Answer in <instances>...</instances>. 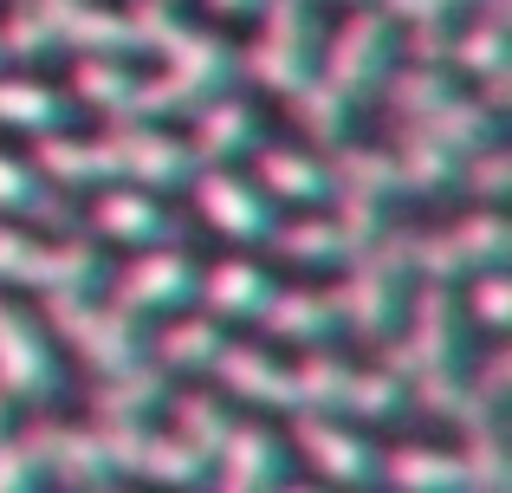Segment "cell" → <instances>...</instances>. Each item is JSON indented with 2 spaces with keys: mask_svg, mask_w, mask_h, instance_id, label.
I'll return each mask as SVG.
<instances>
[{
  "mask_svg": "<svg viewBox=\"0 0 512 493\" xmlns=\"http://www.w3.org/2000/svg\"><path fill=\"white\" fill-rule=\"evenodd\" d=\"M253 130H260V117H253L247 98H214V104H201V117H195L188 156H195V169L234 163L240 150H253Z\"/></svg>",
  "mask_w": 512,
  "mask_h": 493,
  "instance_id": "20",
  "label": "cell"
},
{
  "mask_svg": "<svg viewBox=\"0 0 512 493\" xmlns=\"http://www.w3.org/2000/svg\"><path fill=\"white\" fill-rule=\"evenodd\" d=\"M448 325H454L448 292L422 286L409 299V344H415V370H422V377H441V370H448Z\"/></svg>",
  "mask_w": 512,
  "mask_h": 493,
  "instance_id": "24",
  "label": "cell"
},
{
  "mask_svg": "<svg viewBox=\"0 0 512 493\" xmlns=\"http://www.w3.org/2000/svg\"><path fill=\"white\" fill-rule=\"evenodd\" d=\"M266 247H273L279 260L305 266V273H318V266H344V260H357V247L344 241V228H338L331 215H318V208H312V221H279Z\"/></svg>",
  "mask_w": 512,
  "mask_h": 493,
  "instance_id": "22",
  "label": "cell"
},
{
  "mask_svg": "<svg viewBox=\"0 0 512 493\" xmlns=\"http://www.w3.org/2000/svg\"><path fill=\"white\" fill-rule=\"evenodd\" d=\"M98 493H137V487H124V481H111V487H98Z\"/></svg>",
  "mask_w": 512,
  "mask_h": 493,
  "instance_id": "34",
  "label": "cell"
},
{
  "mask_svg": "<svg viewBox=\"0 0 512 493\" xmlns=\"http://www.w3.org/2000/svg\"><path fill=\"white\" fill-rule=\"evenodd\" d=\"M253 182L273 195V208H286V202L292 208H325L331 195H338L331 169L318 163V156H305V150H286V143L253 150Z\"/></svg>",
  "mask_w": 512,
  "mask_h": 493,
  "instance_id": "13",
  "label": "cell"
},
{
  "mask_svg": "<svg viewBox=\"0 0 512 493\" xmlns=\"http://www.w3.org/2000/svg\"><path fill=\"white\" fill-rule=\"evenodd\" d=\"M221 344H227V325H221V318H208L201 305H188V312L156 318V344H150V357L169 370V377H188V370H214Z\"/></svg>",
  "mask_w": 512,
  "mask_h": 493,
  "instance_id": "15",
  "label": "cell"
},
{
  "mask_svg": "<svg viewBox=\"0 0 512 493\" xmlns=\"http://www.w3.org/2000/svg\"><path fill=\"white\" fill-rule=\"evenodd\" d=\"M59 390H65V364H59L46 318L0 299V396L13 409H33V403H52Z\"/></svg>",
  "mask_w": 512,
  "mask_h": 493,
  "instance_id": "3",
  "label": "cell"
},
{
  "mask_svg": "<svg viewBox=\"0 0 512 493\" xmlns=\"http://www.w3.org/2000/svg\"><path fill=\"white\" fill-rule=\"evenodd\" d=\"M214 377H221V390L253 396V403H273V409L292 403V377H286V370H279L266 351H253V344H221V357H214Z\"/></svg>",
  "mask_w": 512,
  "mask_h": 493,
  "instance_id": "23",
  "label": "cell"
},
{
  "mask_svg": "<svg viewBox=\"0 0 512 493\" xmlns=\"http://www.w3.org/2000/svg\"><path fill=\"white\" fill-rule=\"evenodd\" d=\"M169 416H175V435H182V442H195L201 455H214V442H221L227 435V409H221V396H169Z\"/></svg>",
  "mask_w": 512,
  "mask_h": 493,
  "instance_id": "29",
  "label": "cell"
},
{
  "mask_svg": "<svg viewBox=\"0 0 512 493\" xmlns=\"http://www.w3.org/2000/svg\"><path fill=\"white\" fill-rule=\"evenodd\" d=\"M273 493H331V487H325V481H292V474H286Z\"/></svg>",
  "mask_w": 512,
  "mask_h": 493,
  "instance_id": "33",
  "label": "cell"
},
{
  "mask_svg": "<svg viewBox=\"0 0 512 493\" xmlns=\"http://www.w3.org/2000/svg\"><path fill=\"white\" fill-rule=\"evenodd\" d=\"M0 493H46V429L0 435Z\"/></svg>",
  "mask_w": 512,
  "mask_h": 493,
  "instance_id": "25",
  "label": "cell"
},
{
  "mask_svg": "<svg viewBox=\"0 0 512 493\" xmlns=\"http://www.w3.org/2000/svg\"><path fill=\"white\" fill-rule=\"evenodd\" d=\"M0 286H26V292H98L104 286V260L78 241H39L20 221H0Z\"/></svg>",
  "mask_w": 512,
  "mask_h": 493,
  "instance_id": "2",
  "label": "cell"
},
{
  "mask_svg": "<svg viewBox=\"0 0 512 493\" xmlns=\"http://www.w3.org/2000/svg\"><path fill=\"white\" fill-rule=\"evenodd\" d=\"M273 286L279 279L266 273L253 253H221V260H208L201 266V279H195V305L208 318H221V325H247V318H260L266 312V299H273Z\"/></svg>",
  "mask_w": 512,
  "mask_h": 493,
  "instance_id": "8",
  "label": "cell"
},
{
  "mask_svg": "<svg viewBox=\"0 0 512 493\" xmlns=\"http://www.w3.org/2000/svg\"><path fill=\"white\" fill-rule=\"evenodd\" d=\"M454 98V78L441 72V59H415V65H402L396 72V91H389V111L396 117H428L435 104H448Z\"/></svg>",
  "mask_w": 512,
  "mask_h": 493,
  "instance_id": "27",
  "label": "cell"
},
{
  "mask_svg": "<svg viewBox=\"0 0 512 493\" xmlns=\"http://www.w3.org/2000/svg\"><path fill=\"white\" fill-rule=\"evenodd\" d=\"M163 403H169V370L156 364V357H137V364L98 377V390H91V422H104V429H150V416Z\"/></svg>",
  "mask_w": 512,
  "mask_h": 493,
  "instance_id": "11",
  "label": "cell"
},
{
  "mask_svg": "<svg viewBox=\"0 0 512 493\" xmlns=\"http://www.w3.org/2000/svg\"><path fill=\"white\" fill-rule=\"evenodd\" d=\"M46 331H52V344H65V351L85 357L98 377L150 357L143 318H130L124 305L98 299V292H59V299H46Z\"/></svg>",
  "mask_w": 512,
  "mask_h": 493,
  "instance_id": "1",
  "label": "cell"
},
{
  "mask_svg": "<svg viewBox=\"0 0 512 493\" xmlns=\"http://www.w3.org/2000/svg\"><path fill=\"white\" fill-rule=\"evenodd\" d=\"M266 338H292L305 344V351H318V344L338 331V292H318V286H273V299H266L260 312Z\"/></svg>",
  "mask_w": 512,
  "mask_h": 493,
  "instance_id": "17",
  "label": "cell"
},
{
  "mask_svg": "<svg viewBox=\"0 0 512 493\" xmlns=\"http://www.w3.org/2000/svg\"><path fill=\"white\" fill-rule=\"evenodd\" d=\"M195 279H201V260L182 241L137 247L111 279V305H124L130 318H169L195 305Z\"/></svg>",
  "mask_w": 512,
  "mask_h": 493,
  "instance_id": "5",
  "label": "cell"
},
{
  "mask_svg": "<svg viewBox=\"0 0 512 493\" xmlns=\"http://www.w3.org/2000/svg\"><path fill=\"white\" fill-rule=\"evenodd\" d=\"M188 182H195V215H201L208 234H221L227 247H266L273 241L279 208H273V195H266L253 176H240L234 163H208Z\"/></svg>",
  "mask_w": 512,
  "mask_h": 493,
  "instance_id": "4",
  "label": "cell"
},
{
  "mask_svg": "<svg viewBox=\"0 0 512 493\" xmlns=\"http://www.w3.org/2000/svg\"><path fill=\"white\" fill-rule=\"evenodd\" d=\"M72 117V98L46 78L7 72L0 78V130H26V137H52V130Z\"/></svg>",
  "mask_w": 512,
  "mask_h": 493,
  "instance_id": "21",
  "label": "cell"
},
{
  "mask_svg": "<svg viewBox=\"0 0 512 493\" xmlns=\"http://www.w3.org/2000/svg\"><path fill=\"white\" fill-rule=\"evenodd\" d=\"M143 85H150V78L130 72L124 52H78V65H72L78 104L104 111L111 124H130V117H143Z\"/></svg>",
  "mask_w": 512,
  "mask_h": 493,
  "instance_id": "14",
  "label": "cell"
},
{
  "mask_svg": "<svg viewBox=\"0 0 512 493\" xmlns=\"http://www.w3.org/2000/svg\"><path fill=\"white\" fill-rule=\"evenodd\" d=\"M299 455L312 461V474L325 487H370L376 481V448L357 435V422L331 416V409L299 422Z\"/></svg>",
  "mask_w": 512,
  "mask_h": 493,
  "instance_id": "9",
  "label": "cell"
},
{
  "mask_svg": "<svg viewBox=\"0 0 512 493\" xmlns=\"http://www.w3.org/2000/svg\"><path fill=\"white\" fill-rule=\"evenodd\" d=\"M338 318H350V325L357 331H383L389 318L402 312V299H409V292H402V279H396V260H363L357 253V273H350V286L338 292Z\"/></svg>",
  "mask_w": 512,
  "mask_h": 493,
  "instance_id": "19",
  "label": "cell"
},
{
  "mask_svg": "<svg viewBox=\"0 0 512 493\" xmlns=\"http://www.w3.org/2000/svg\"><path fill=\"white\" fill-rule=\"evenodd\" d=\"M208 7H214V13H260L266 0H208Z\"/></svg>",
  "mask_w": 512,
  "mask_h": 493,
  "instance_id": "32",
  "label": "cell"
},
{
  "mask_svg": "<svg viewBox=\"0 0 512 493\" xmlns=\"http://www.w3.org/2000/svg\"><path fill=\"white\" fill-rule=\"evenodd\" d=\"M389 33H396V20H389L383 7L350 13L338 33H331V46H325V72H318V85L338 91V98H357L363 85H376V72H383V59H389Z\"/></svg>",
  "mask_w": 512,
  "mask_h": 493,
  "instance_id": "7",
  "label": "cell"
},
{
  "mask_svg": "<svg viewBox=\"0 0 512 493\" xmlns=\"http://www.w3.org/2000/svg\"><path fill=\"white\" fill-rule=\"evenodd\" d=\"M46 195H52V182L33 169V156H13V150H0V221H33V215H46Z\"/></svg>",
  "mask_w": 512,
  "mask_h": 493,
  "instance_id": "26",
  "label": "cell"
},
{
  "mask_svg": "<svg viewBox=\"0 0 512 493\" xmlns=\"http://www.w3.org/2000/svg\"><path fill=\"white\" fill-rule=\"evenodd\" d=\"M454 7H467V0H383L389 20H415L422 33H435V20H448Z\"/></svg>",
  "mask_w": 512,
  "mask_h": 493,
  "instance_id": "31",
  "label": "cell"
},
{
  "mask_svg": "<svg viewBox=\"0 0 512 493\" xmlns=\"http://www.w3.org/2000/svg\"><path fill=\"white\" fill-rule=\"evenodd\" d=\"M214 493H273L286 481V442L260 422H227V435L208 455Z\"/></svg>",
  "mask_w": 512,
  "mask_h": 493,
  "instance_id": "6",
  "label": "cell"
},
{
  "mask_svg": "<svg viewBox=\"0 0 512 493\" xmlns=\"http://www.w3.org/2000/svg\"><path fill=\"white\" fill-rule=\"evenodd\" d=\"M467 312H474V325L480 331H506V318H512V279H506V266H480V273H467Z\"/></svg>",
  "mask_w": 512,
  "mask_h": 493,
  "instance_id": "30",
  "label": "cell"
},
{
  "mask_svg": "<svg viewBox=\"0 0 512 493\" xmlns=\"http://www.w3.org/2000/svg\"><path fill=\"white\" fill-rule=\"evenodd\" d=\"M448 59L461 65V72H480L500 85V59H506V39H500V7H487V20L461 26V39L448 46Z\"/></svg>",
  "mask_w": 512,
  "mask_h": 493,
  "instance_id": "28",
  "label": "cell"
},
{
  "mask_svg": "<svg viewBox=\"0 0 512 493\" xmlns=\"http://www.w3.org/2000/svg\"><path fill=\"white\" fill-rule=\"evenodd\" d=\"M376 481L389 493H467V461L461 448H389L383 461H376Z\"/></svg>",
  "mask_w": 512,
  "mask_h": 493,
  "instance_id": "16",
  "label": "cell"
},
{
  "mask_svg": "<svg viewBox=\"0 0 512 493\" xmlns=\"http://www.w3.org/2000/svg\"><path fill=\"white\" fill-rule=\"evenodd\" d=\"M266 39L253 46V72L266 78L273 91H299L305 65H299V33H305V7L299 0H266Z\"/></svg>",
  "mask_w": 512,
  "mask_h": 493,
  "instance_id": "18",
  "label": "cell"
},
{
  "mask_svg": "<svg viewBox=\"0 0 512 493\" xmlns=\"http://www.w3.org/2000/svg\"><path fill=\"white\" fill-rule=\"evenodd\" d=\"M91 228H98L111 247H130V253L175 241V221H169L163 195H156V189H137V182H111V189L91 202Z\"/></svg>",
  "mask_w": 512,
  "mask_h": 493,
  "instance_id": "10",
  "label": "cell"
},
{
  "mask_svg": "<svg viewBox=\"0 0 512 493\" xmlns=\"http://www.w3.org/2000/svg\"><path fill=\"white\" fill-rule=\"evenodd\" d=\"M422 273H435V279H454V273H480V266H500L506 260V221L493 215V208H480V215H467L461 228H448V234H435L422 253Z\"/></svg>",
  "mask_w": 512,
  "mask_h": 493,
  "instance_id": "12",
  "label": "cell"
}]
</instances>
